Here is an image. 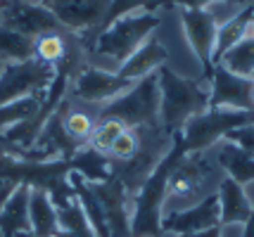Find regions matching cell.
<instances>
[{
	"instance_id": "obj_39",
	"label": "cell",
	"mask_w": 254,
	"mask_h": 237,
	"mask_svg": "<svg viewBox=\"0 0 254 237\" xmlns=\"http://www.w3.org/2000/svg\"><path fill=\"white\" fill-rule=\"evenodd\" d=\"M252 100H254V88H252Z\"/></svg>"
},
{
	"instance_id": "obj_24",
	"label": "cell",
	"mask_w": 254,
	"mask_h": 237,
	"mask_svg": "<svg viewBox=\"0 0 254 237\" xmlns=\"http://www.w3.org/2000/svg\"><path fill=\"white\" fill-rule=\"evenodd\" d=\"M43 97H41V95H29V97L14 100V102H10V104H2V107H0V133L12 128V126L24 124V121L33 119L36 114L41 112Z\"/></svg>"
},
{
	"instance_id": "obj_2",
	"label": "cell",
	"mask_w": 254,
	"mask_h": 237,
	"mask_svg": "<svg viewBox=\"0 0 254 237\" xmlns=\"http://www.w3.org/2000/svg\"><path fill=\"white\" fill-rule=\"evenodd\" d=\"M159 81V126L166 136L178 133L186 121L209 109V88L202 81L186 79L174 69L164 64L157 69Z\"/></svg>"
},
{
	"instance_id": "obj_21",
	"label": "cell",
	"mask_w": 254,
	"mask_h": 237,
	"mask_svg": "<svg viewBox=\"0 0 254 237\" xmlns=\"http://www.w3.org/2000/svg\"><path fill=\"white\" fill-rule=\"evenodd\" d=\"M57 226H60V230H57L55 237H95L76 194L66 204L57 206Z\"/></svg>"
},
{
	"instance_id": "obj_34",
	"label": "cell",
	"mask_w": 254,
	"mask_h": 237,
	"mask_svg": "<svg viewBox=\"0 0 254 237\" xmlns=\"http://www.w3.org/2000/svg\"><path fill=\"white\" fill-rule=\"evenodd\" d=\"M254 204V199H252ZM240 237H254V206H252V216H250V221L243 226V235Z\"/></svg>"
},
{
	"instance_id": "obj_26",
	"label": "cell",
	"mask_w": 254,
	"mask_h": 237,
	"mask_svg": "<svg viewBox=\"0 0 254 237\" xmlns=\"http://www.w3.org/2000/svg\"><path fill=\"white\" fill-rule=\"evenodd\" d=\"M66 52H69V47L60 34H45L36 38V59L43 64L57 67L66 57Z\"/></svg>"
},
{
	"instance_id": "obj_14",
	"label": "cell",
	"mask_w": 254,
	"mask_h": 237,
	"mask_svg": "<svg viewBox=\"0 0 254 237\" xmlns=\"http://www.w3.org/2000/svg\"><path fill=\"white\" fill-rule=\"evenodd\" d=\"M169 64V50H166L157 38H147L143 46L138 47L135 52H133L126 62H124L122 67H119V76L126 81H140L145 76H150V74H155L159 67H164Z\"/></svg>"
},
{
	"instance_id": "obj_11",
	"label": "cell",
	"mask_w": 254,
	"mask_h": 237,
	"mask_svg": "<svg viewBox=\"0 0 254 237\" xmlns=\"http://www.w3.org/2000/svg\"><path fill=\"white\" fill-rule=\"evenodd\" d=\"M216 226H221V209H219L216 192L202 197L197 204H192L188 209L162 216V233L192 235V233H202V230H209Z\"/></svg>"
},
{
	"instance_id": "obj_22",
	"label": "cell",
	"mask_w": 254,
	"mask_h": 237,
	"mask_svg": "<svg viewBox=\"0 0 254 237\" xmlns=\"http://www.w3.org/2000/svg\"><path fill=\"white\" fill-rule=\"evenodd\" d=\"M0 59L5 64L36 59V38L0 26Z\"/></svg>"
},
{
	"instance_id": "obj_13",
	"label": "cell",
	"mask_w": 254,
	"mask_h": 237,
	"mask_svg": "<svg viewBox=\"0 0 254 237\" xmlns=\"http://www.w3.org/2000/svg\"><path fill=\"white\" fill-rule=\"evenodd\" d=\"M110 5L112 0H60L50 10L66 31H100Z\"/></svg>"
},
{
	"instance_id": "obj_32",
	"label": "cell",
	"mask_w": 254,
	"mask_h": 237,
	"mask_svg": "<svg viewBox=\"0 0 254 237\" xmlns=\"http://www.w3.org/2000/svg\"><path fill=\"white\" fill-rule=\"evenodd\" d=\"M5 154H14V157H22V159H31V154H29L26 149H19V147L7 145L5 140H0V157H5Z\"/></svg>"
},
{
	"instance_id": "obj_12",
	"label": "cell",
	"mask_w": 254,
	"mask_h": 237,
	"mask_svg": "<svg viewBox=\"0 0 254 237\" xmlns=\"http://www.w3.org/2000/svg\"><path fill=\"white\" fill-rule=\"evenodd\" d=\"M133 88V81L122 79L119 74L105 71L100 67H86L78 71L76 81H74V97L86 102H112L119 95Z\"/></svg>"
},
{
	"instance_id": "obj_6",
	"label": "cell",
	"mask_w": 254,
	"mask_h": 237,
	"mask_svg": "<svg viewBox=\"0 0 254 237\" xmlns=\"http://www.w3.org/2000/svg\"><path fill=\"white\" fill-rule=\"evenodd\" d=\"M53 81H55V67L43 64L38 59L5 64L2 74H0V107L29 97V95L43 97Z\"/></svg>"
},
{
	"instance_id": "obj_35",
	"label": "cell",
	"mask_w": 254,
	"mask_h": 237,
	"mask_svg": "<svg viewBox=\"0 0 254 237\" xmlns=\"http://www.w3.org/2000/svg\"><path fill=\"white\" fill-rule=\"evenodd\" d=\"M38 2H41V5H45V7H53V5H55V2H60V0H38Z\"/></svg>"
},
{
	"instance_id": "obj_38",
	"label": "cell",
	"mask_w": 254,
	"mask_h": 237,
	"mask_svg": "<svg viewBox=\"0 0 254 237\" xmlns=\"http://www.w3.org/2000/svg\"><path fill=\"white\" fill-rule=\"evenodd\" d=\"M2 69H5V62H2V59H0V74H2Z\"/></svg>"
},
{
	"instance_id": "obj_8",
	"label": "cell",
	"mask_w": 254,
	"mask_h": 237,
	"mask_svg": "<svg viewBox=\"0 0 254 237\" xmlns=\"http://www.w3.org/2000/svg\"><path fill=\"white\" fill-rule=\"evenodd\" d=\"M181 24L190 50L195 52L202 67L199 81H209L214 71V46L219 31L216 17L209 12V7H181Z\"/></svg>"
},
{
	"instance_id": "obj_5",
	"label": "cell",
	"mask_w": 254,
	"mask_h": 237,
	"mask_svg": "<svg viewBox=\"0 0 254 237\" xmlns=\"http://www.w3.org/2000/svg\"><path fill=\"white\" fill-rule=\"evenodd\" d=\"M254 124V109H204L202 114L192 116L178 131L186 154H202L216 142H221L235 128Z\"/></svg>"
},
{
	"instance_id": "obj_31",
	"label": "cell",
	"mask_w": 254,
	"mask_h": 237,
	"mask_svg": "<svg viewBox=\"0 0 254 237\" xmlns=\"http://www.w3.org/2000/svg\"><path fill=\"white\" fill-rule=\"evenodd\" d=\"M211 2H240V5H252V0H166L169 7L181 5V7H209Z\"/></svg>"
},
{
	"instance_id": "obj_15",
	"label": "cell",
	"mask_w": 254,
	"mask_h": 237,
	"mask_svg": "<svg viewBox=\"0 0 254 237\" xmlns=\"http://www.w3.org/2000/svg\"><path fill=\"white\" fill-rule=\"evenodd\" d=\"M219 209H221V228L228 226H245L252 216V199L247 197V192L240 183L231 181L228 176H223L219 183Z\"/></svg>"
},
{
	"instance_id": "obj_27",
	"label": "cell",
	"mask_w": 254,
	"mask_h": 237,
	"mask_svg": "<svg viewBox=\"0 0 254 237\" xmlns=\"http://www.w3.org/2000/svg\"><path fill=\"white\" fill-rule=\"evenodd\" d=\"M124 131H126V126H124L122 121L100 119V124L95 126V131H93V136H90V147L98 149V152H102V154H110L114 140L122 136Z\"/></svg>"
},
{
	"instance_id": "obj_7",
	"label": "cell",
	"mask_w": 254,
	"mask_h": 237,
	"mask_svg": "<svg viewBox=\"0 0 254 237\" xmlns=\"http://www.w3.org/2000/svg\"><path fill=\"white\" fill-rule=\"evenodd\" d=\"M0 26L29 38L66 31L57 22L50 7H45L41 2H29V0H0Z\"/></svg>"
},
{
	"instance_id": "obj_3",
	"label": "cell",
	"mask_w": 254,
	"mask_h": 237,
	"mask_svg": "<svg viewBox=\"0 0 254 237\" xmlns=\"http://www.w3.org/2000/svg\"><path fill=\"white\" fill-rule=\"evenodd\" d=\"M159 24H162V17L150 14V12L119 17L117 22H112L110 26L98 31L93 50H95V55L107 57L117 67H122L124 62L150 38V34Z\"/></svg>"
},
{
	"instance_id": "obj_17",
	"label": "cell",
	"mask_w": 254,
	"mask_h": 237,
	"mask_svg": "<svg viewBox=\"0 0 254 237\" xmlns=\"http://www.w3.org/2000/svg\"><path fill=\"white\" fill-rule=\"evenodd\" d=\"M29 185H17L12 197L0 211V235L2 237H17L19 233H31L29 223Z\"/></svg>"
},
{
	"instance_id": "obj_16",
	"label": "cell",
	"mask_w": 254,
	"mask_h": 237,
	"mask_svg": "<svg viewBox=\"0 0 254 237\" xmlns=\"http://www.w3.org/2000/svg\"><path fill=\"white\" fill-rule=\"evenodd\" d=\"M209 173L211 169L202 154H186L169 178V197H192Z\"/></svg>"
},
{
	"instance_id": "obj_9",
	"label": "cell",
	"mask_w": 254,
	"mask_h": 237,
	"mask_svg": "<svg viewBox=\"0 0 254 237\" xmlns=\"http://www.w3.org/2000/svg\"><path fill=\"white\" fill-rule=\"evenodd\" d=\"M90 190L98 197L105 223L112 237H131V204L133 197L124 188V183L112 173L110 181L90 183Z\"/></svg>"
},
{
	"instance_id": "obj_30",
	"label": "cell",
	"mask_w": 254,
	"mask_h": 237,
	"mask_svg": "<svg viewBox=\"0 0 254 237\" xmlns=\"http://www.w3.org/2000/svg\"><path fill=\"white\" fill-rule=\"evenodd\" d=\"M223 140H226V142H233V145H238L240 149H245L247 154H252L254 157V124L252 126H243V128H235V131H231Z\"/></svg>"
},
{
	"instance_id": "obj_20",
	"label": "cell",
	"mask_w": 254,
	"mask_h": 237,
	"mask_svg": "<svg viewBox=\"0 0 254 237\" xmlns=\"http://www.w3.org/2000/svg\"><path fill=\"white\" fill-rule=\"evenodd\" d=\"M252 19H254V5H245V10H240L235 17H231L226 24L219 26V31H216V46H214V67L221 62V57L233 46H238L247 36Z\"/></svg>"
},
{
	"instance_id": "obj_1",
	"label": "cell",
	"mask_w": 254,
	"mask_h": 237,
	"mask_svg": "<svg viewBox=\"0 0 254 237\" xmlns=\"http://www.w3.org/2000/svg\"><path fill=\"white\" fill-rule=\"evenodd\" d=\"M186 157V147L181 133H174L171 147L159 159L152 173L145 178L140 190L135 192L131 204V237H159L162 235V216L169 197V178L178 161Z\"/></svg>"
},
{
	"instance_id": "obj_33",
	"label": "cell",
	"mask_w": 254,
	"mask_h": 237,
	"mask_svg": "<svg viewBox=\"0 0 254 237\" xmlns=\"http://www.w3.org/2000/svg\"><path fill=\"white\" fill-rule=\"evenodd\" d=\"M221 226L209 228V230H202V233H192V235H178V237H221Z\"/></svg>"
},
{
	"instance_id": "obj_37",
	"label": "cell",
	"mask_w": 254,
	"mask_h": 237,
	"mask_svg": "<svg viewBox=\"0 0 254 237\" xmlns=\"http://www.w3.org/2000/svg\"><path fill=\"white\" fill-rule=\"evenodd\" d=\"M17 237H36V235H31V233H19Z\"/></svg>"
},
{
	"instance_id": "obj_23",
	"label": "cell",
	"mask_w": 254,
	"mask_h": 237,
	"mask_svg": "<svg viewBox=\"0 0 254 237\" xmlns=\"http://www.w3.org/2000/svg\"><path fill=\"white\" fill-rule=\"evenodd\" d=\"M223 69H228L238 76L254 79V36H245L238 46H233L219 62Z\"/></svg>"
},
{
	"instance_id": "obj_28",
	"label": "cell",
	"mask_w": 254,
	"mask_h": 237,
	"mask_svg": "<svg viewBox=\"0 0 254 237\" xmlns=\"http://www.w3.org/2000/svg\"><path fill=\"white\" fill-rule=\"evenodd\" d=\"M62 126H64V131L69 133V138H74L76 142H86L90 140L93 136V131H95V124H93V119H90L86 112H64V119H62Z\"/></svg>"
},
{
	"instance_id": "obj_25",
	"label": "cell",
	"mask_w": 254,
	"mask_h": 237,
	"mask_svg": "<svg viewBox=\"0 0 254 237\" xmlns=\"http://www.w3.org/2000/svg\"><path fill=\"white\" fill-rule=\"evenodd\" d=\"M169 7L166 0H112L110 10H107V17L100 26V31L105 26H110L112 22H117L119 17H126V14H140V12H150V14H157L159 10Z\"/></svg>"
},
{
	"instance_id": "obj_4",
	"label": "cell",
	"mask_w": 254,
	"mask_h": 237,
	"mask_svg": "<svg viewBox=\"0 0 254 237\" xmlns=\"http://www.w3.org/2000/svg\"><path fill=\"white\" fill-rule=\"evenodd\" d=\"M100 119L122 121L126 128H159V81L157 71L135 81L131 91L105 104Z\"/></svg>"
},
{
	"instance_id": "obj_36",
	"label": "cell",
	"mask_w": 254,
	"mask_h": 237,
	"mask_svg": "<svg viewBox=\"0 0 254 237\" xmlns=\"http://www.w3.org/2000/svg\"><path fill=\"white\" fill-rule=\"evenodd\" d=\"M247 36H254V19H252V24H250V31H247Z\"/></svg>"
},
{
	"instance_id": "obj_29",
	"label": "cell",
	"mask_w": 254,
	"mask_h": 237,
	"mask_svg": "<svg viewBox=\"0 0 254 237\" xmlns=\"http://www.w3.org/2000/svg\"><path fill=\"white\" fill-rule=\"evenodd\" d=\"M138 147H140V136H138L135 131H131V128H126L122 136L114 140L110 154L114 159H119V161H128V159L135 157Z\"/></svg>"
},
{
	"instance_id": "obj_19",
	"label": "cell",
	"mask_w": 254,
	"mask_h": 237,
	"mask_svg": "<svg viewBox=\"0 0 254 237\" xmlns=\"http://www.w3.org/2000/svg\"><path fill=\"white\" fill-rule=\"evenodd\" d=\"M216 161H219V166L226 171V176H228L231 181L240 183L243 188L250 185V183H254V157L247 154L245 149H240L238 145L221 140Z\"/></svg>"
},
{
	"instance_id": "obj_10",
	"label": "cell",
	"mask_w": 254,
	"mask_h": 237,
	"mask_svg": "<svg viewBox=\"0 0 254 237\" xmlns=\"http://www.w3.org/2000/svg\"><path fill=\"white\" fill-rule=\"evenodd\" d=\"M209 81V109H245V112L254 109V79L238 76L216 64Z\"/></svg>"
},
{
	"instance_id": "obj_18",
	"label": "cell",
	"mask_w": 254,
	"mask_h": 237,
	"mask_svg": "<svg viewBox=\"0 0 254 237\" xmlns=\"http://www.w3.org/2000/svg\"><path fill=\"white\" fill-rule=\"evenodd\" d=\"M29 223H31V235L36 237H55L57 230H60L57 209L45 190L31 188V194H29Z\"/></svg>"
}]
</instances>
